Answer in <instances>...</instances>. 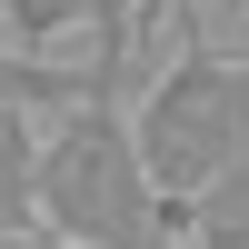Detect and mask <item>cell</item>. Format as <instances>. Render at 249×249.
Here are the masks:
<instances>
[{"label": "cell", "instance_id": "cell-1", "mask_svg": "<svg viewBox=\"0 0 249 249\" xmlns=\"http://www.w3.org/2000/svg\"><path fill=\"white\" fill-rule=\"evenodd\" d=\"M40 239H60V249H190L120 100H80L40 130Z\"/></svg>", "mask_w": 249, "mask_h": 249}, {"label": "cell", "instance_id": "cell-2", "mask_svg": "<svg viewBox=\"0 0 249 249\" xmlns=\"http://www.w3.org/2000/svg\"><path fill=\"white\" fill-rule=\"evenodd\" d=\"M130 140L150 160L160 199L190 210L210 179L249 160V50H190L130 100Z\"/></svg>", "mask_w": 249, "mask_h": 249}, {"label": "cell", "instance_id": "cell-3", "mask_svg": "<svg viewBox=\"0 0 249 249\" xmlns=\"http://www.w3.org/2000/svg\"><path fill=\"white\" fill-rule=\"evenodd\" d=\"M40 230V120L0 110V239Z\"/></svg>", "mask_w": 249, "mask_h": 249}, {"label": "cell", "instance_id": "cell-4", "mask_svg": "<svg viewBox=\"0 0 249 249\" xmlns=\"http://www.w3.org/2000/svg\"><path fill=\"white\" fill-rule=\"evenodd\" d=\"M179 239H190V249H249V160L179 210Z\"/></svg>", "mask_w": 249, "mask_h": 249}, {"label": "cell", "instance_id": "cell-5", "mask_svg": "<svg viewBox=\"0 0 249 249\" xmlns=\"http://www.w3.org/2000/svg\"><path fill=\"white\" fill-rule=\"evenodd\" d=\"M0 249H50V239H40V230H30V239H0Z\"/></svg>", "mask_w": 249, "mask_h": 249}, {"label": "cell", "instance_id": "cell-6", "mask_svg": "<svg viewBox=\"0 0 249 249\" xmlns=\"http://www.w3.org/2000/svg\"><path fill=\"white\" fill-rule=\"evenodd\" d=\"M239 20H249V0H239Z\"/></svg>", "mask_w": 249, "mask_h": 249}, {"label": "cell", "instance_id": "cell-7", "mask_svg": "<svg viewBox=\"0 0 249 249\" xmlns=\"http://www.w3.org/2000/svg\"><path fill=\"white\" fill-rule=\"evenodd\" d=\"M50 249H60V239H50Z\"/></svg>", "mask_w": 249, "mask_h": 249}]
</instances>
